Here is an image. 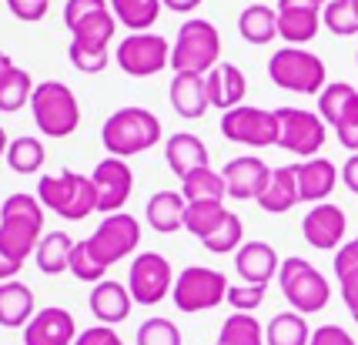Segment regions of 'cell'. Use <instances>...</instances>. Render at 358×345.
<instances>
[{
	"label": "cell",
	"instance_id": "681fc988",
	"mask_svg": "<svg viewBox=\"0 0 358 345\" xmlns=\"http://www.w3.org/2000/svg\"><path fill=\"white\" fill-rule=\"evenodd\" d=\"M338 288H342V298H345V309L352 312V318L358 322V268L345 272L338 279Z\"/></svg>",
	"mask_w": 358,
	"mask_h": 345
},
{
	"label": "cell",
	"instance_id": "d6986e66",
	"mask_svg": "<svg viewBox=\"0 0 358 345\" xmlns=\"http://www.w3.org/2000/svg\"><path fill=\"white\" fill-rule=\"evenodd\" d=\"M221 174H224V185H228V198L258 202V195L265 191L268 178H271V168L258 155H241V157H231Z\"/></svg>",
	"mask_w": 358,
	"mask_h": 345
},
{
	"label": "cell",
	"instance_id": "e0dca14e",
	"mask_svg": "<svg viewBox=\"0 0 358 345\" xmlns=\"http://www.w3.org/2000/svg\"><path fill=\"white\" fill-rule=\"evenodd\" d=\"M318 27H322V3H315V0H278V37H285L292 48L315 41Z\"/></svg>",
	"mask_w": 358,
	"mask_h": 345
},
{
	"label": "cell",
	"instance_id": "d590c367",
	"mask_svg": "<svg viewBox=\"0 0 358 345\" xmlns=\"http://www.w3.org/2000/svg\"><path fill=\"white\" fill-rule=\"evenodd\" d=\"M34 78L24 71V67H14L7 78L0 80V111L3 114H17L24 104H31L34 97Z\"/></svg>",
	"mask_w": 358,
	"mask_h": 345
},
{
	"label": "cell",
	"instance_id": "b9f144b4",
	"mask_svg": "<svg viewBox=\"0 0 358 345\" xmlns=\"http://www.w3.org/2000/svg\"><path fill=\"white\" fill-rule=\"evenodd\" d=\"M67 272H71L78 282L97 285V282H104V272H108V268L94 262L91 251H87V245H84V241H74V251H71V268H67Z\"/></svg>",
	"mask_w": 358,
	"mask_h": 345
},
{
	"label": "cell",
	"instance_id": "7a4b0ae2",
	"mask_svg": "<svg viewBox=\"0 0 358 345\" xmlns=\"http://www.w3.org/2000/svg\"><path fill=\"white\" fill-rule=\"evenodd\" d=\"M101 141L114 157L144 155L161 141V118L148 108H121L104 121Z\"/></svg>",
	"mask_w": 358,
	"mask_h": 345
},
{
	"label": "cell",
	"instance_id": "e575fe53",
	"mask_svg": "<svg viewBox=\"0 0 358 345\" xmlns=\"http://www.w3.org/2000/svg\"><path fill=\"white\" fill-rule=\"evenodd\" d=\"M228 215L224 202H215V198H201V202H187L185 208V232H191L194 238H208L215 228Z\"/></svg>",
	"mask_w": 358,
	"mask_h": 345
},
{
	"label": "cell",
	"instance_id": "603a6c76",
	"mask_svg": "<svg viewBox=\"0 0 358 345\" xmlns=\"http://www.w3.org/2000/svg\"><path fill=\"white\" fill-rule=\"evenodd\" d=\"M87 305H91V315L101 325H117V322H124L127 315H131L134 298H131V288H127L124 282L104 279V282H97L91 288Z\"/></svg>",
	"mask_w": 358,
	"mask_h": 345
},
{
	"label": "cell",
	"instance_id": "9a60e30c",
	"mask_svg": "<svg viewBox=\"0 0 358 345\" xmlns=\"http://www.w3.org/2000/svg\"><path fill=\"white\" fill-rule=\"evenodd\" d=\"M94 191H97V211L101 215H117L124 211L127 198L134 191V171L127 164V157H114L108 155L91 174Z\"/></svg>",
	"mask_w": 358,
	"mask_h": 345
},
{
	"label": "cell",
	"instance_id": "9f6ffc18",
	"mask_svg": "<svg viewBox=\"0 0 358 345\" xmlns=\"http://www.w3.org/2000/svg\"><path fill=\"white\" fill-rule=\"evenodd\" d=\"M315 3H322V7H325V3H328V0H315Z\"/></svg>",
	"mask_w": 358,
	"mask_h": 345
},
{
	"label": "cell",
	"instance_id": "5bb4252c",
	"mask_svg": "<svg viewBox=\"0 0 358 345\" xmlns=\"http://www.w3.org/2000/svg\"><path fill=\"white\" fill-rule=\"evenodd\" d=\"M174 268L164 255L157 251H141L131 262V272H127V288H131V298L138 305H157L171 295L174 288Z\"/></svg>",
	"mask_w": 358,
	"mask_h": 345
},
{
	"label": "cell",
	"instance_id": "52a82bcc",
	"mask_svg": "<svg viewBox=\"0 0 358 345\" xmlns=\"http://www.w3.org/2000/svg\"><path fill=\"white\" fill-rule=\"evenodd\" d=\"M278 288L281 295L288 298V305L301 315H312V312H322L331 298V285L328 279L318 272V268L308 262V258H281V268H278Z\"/></svg>",
	"mask_w": 358,
	"mask_h": 345
},
{
	"label": "cell",
	"instance_id": "30bf717a",
	"mask_svg": "<svg viewBox=\"0 0 358 345\" xmlns=\"http://www.w3.org/2000/svg\"><path fill=\"white\" fill-rule=\"evenodd\" d=\"M64 24L74 44L84 48H108L117 34V17L110 10V0H67Z\"/></svg>",
	"mask_w": 358,
	"mask_h": 345
},
{
	"label": "cell",
	"instance_id": "2e32d148",
	"mask_svg": "<svg viewBox=\"0 0 358 345\" xmlns=\"http://www.w3.org/2000/svg\"><path fill=\"white\" fill-rule=\"evenodd\" d=\"M345 228H348V218L338 204L322 202L312 204L308 215L301 218V235L305 241L318 251H338L345 245Z\"/></svg>",
	"mask_w": 358,
	"mask_h": 345
},
{
	"label": "cell",
	"instance_id": "60d3db41",
	"mask_svg": "<svg viewBox=\"0 0 358 345\" xmlns=\"http://www.w3.org/2000/svg\"><path fill=\"white\" fill-rule=\"evenodd\" d=\"M138 345H181V329L174 325L171 318H148V322H141L138 329Z\"/></svg>",
	"mask_w": 358,
	"mask_h": 345
},
{
	"label": "cell",
	"instance_id": "f5cc1de1",
	"mask_svg": "<svg viewBox=\"0 0 358 345\" xmlns=\"http://www.w3.org/2000/svg\"><path fill=\"white\" fill-rule=\"evenodd\" d=\"M161 3H164L168 10H174V14H194L204 0H161Z\"/></svg>",
	"mask_w": 358,
	"mask_h": 345
},
{
	"label": "cell",
	"instance_id": "7dc6e473",
	"mask_svg": "<svg viewBox=\"0 0 358 345\" xmlns=\"http://www.w3.org/2000/svg\"><path fill=\"white\" fill-rule=\"evenodd\" d=\"M74 345H124V339L114 332V325H91V329L78 332V339H74Z\"/></svg>",
	"mask_w": 358,
	"mask_h": 345
},
{
	"label": "cell",
	"instance_id": "bcb514c9",
	"mask_svg": "<svg viewBox=\"0 0 358 345\" xmlns=\"http://www.w3.org/2000/svg\"><path fill=\"white\" fill-rule=\"evenodd\" d=\"M7 7H10V14L17 20H24V24H37V20H44L47 10H50V0H7Z\"/></svg>",
	"mask_w": 358,
	"mask_h": 345
},
{
	"label": "cell",
	"instance_id": "9c48e42d",
	"mask_svg": "<svg viewBox=\"0 0 358 345\" xmlns=\"http://www.w3.org/2000/svg\"><path fill=\"white\" fill-rule=\"evenodd\" d=\"M84 245L91 251V258L97 265H117L124 262L131 251H138L141 245V221L127 211H117V215H104V221L91 232V238H84Z\"/></svg>",
	"mask_w": 358,
	"mask_h": 345
},
{
	"label": "cell",
	"instance_id": "836d02e7",
	"mask_svg": "<svg viewBox=\"0 0 358 345\" xmlns=\"http://www.w3.org/2000/svg\"><path fill=\"white\" fill-rule=\"evenodd\" d=\"M181 195H185V202H201V198L224 202L228 198V185H224V174L215 171L211 164H204L198 171H191L187 178H181Z\"/></svg>",
	"mask_w": 358,
	"mask_h": 345
},
{
	"label": "cell",
	"instance_id": "f546056e",
	"mask_svg": "<svg viewBox=\"0 0 358 345\" xmlns=\"http://www.w3.org/2000/svg\"><path fill=\"white\" fill-rule=\"evenodd\" d=\"M71 251H74V238L67 232H47L34 251V262L44 275H61L71 268Z\"/></svg>",
	"mask_w": 358,
	"mask_h": 345
},
{
	"label": "cell",
	"instance_id": "7bdbcfd3",
	"mask_svg": "<svg viewBox=\"0 0 358 345\" xmlns=\"http://www.w3.org/2000/svg\"><path fill=\"white\" fill-rule=\"evenodd\" d=\"M67 57H71V64L78 67L80 74H101L110 64L108 48H84V44H74V41L67 48Z\"/></svg>",
	"mask_w": 358,
	"mask_h": 345
},
{
	"label": "cell",
	"instance_id": "3957f363",
	"mask_svg": "<svg viewBox=\"0 0 358 345\" xmlns=\"http://www.w3.org/2000/svg\"><path fill=\"white\" fill-rule=\"evenodd\" d=\"M37 198L47 211L61 215L64 221H84L97 211V191L87 174L64 168L61 174H44L37 185Z\"/></svg>",
	"mask_w": 358,
	"mask_h": 345
},
{
	"label": "cell",
	"instance_id": "ffe728a7",
	"mask_svg": "<svg viewBox=\"0 0 358 345\" xmlns=\"http://www.w3.org/2000/svg\"><path fill=\"white\" fill-rule=\"evenodd\" d=\"M278 268L281 258L275 245H268V241H245L234 251V272L248 285H268L271 279H278Z\"/></svg>",
	"mask_w": 358,
	"mask_h": 345
},
{
	"label": "cell",
	"instance_id": "484cf974",
	"mask_svg": "<svg viewBox=\"0 0 358 345\" xmlns=\"http://www.w3.org/2000/svg\"><path fill=\"white\" fill-rule=\"evenodd\" d=\"M298 202H301V198H298L295 164L271 168V178H268L265 191L258 195V208H262V211H268V215H285V211H292Z\"/></svg>",
	"mask_w": 358,
	"mask_h": 345
},
{
	"label": "cell",
	"instance_id": "6f0895ef",
	"mask_svg": "<svg viewBox=\"0 0 358 345\" xmlns=\"http://www.w3.org/2000/svg\"><path fill=\"white\" fill-rule=\"evenodd\" d=\"M352 3H355V10H358V0H352Z\"/></svg>",
	"mask_w": 358,
	"mask_h": 345
},
{
	"label": "cell",
	"instance_id": "c3c4849f",
	"mask_svg": "<svg viewBox=\"0 0 358 345\" xmlns=\"http://www.w3.org/2000/svg\"><path fill=\"white\" fill-rule=\"evenodd\" d=\"M308 345H358L352 339V332H345L342 325H318L312 329V342Z\"/></svg>",
	"mask_w": 358,
	"mask_h": 345
},
{
	"label": "cell",
	"instance_id": "6da1fadb",
	"mask_svg": "<svg viewBox=\"0 0 358 345\" xmlns=\"http://www.w3.org/2000/svg\"><path fill=\"white\" fill-rule=\"evenodd\" d=\"M44 204L37 195H10L0 204V241L14 258L27 262L44 238Z\"/></svg>",
	"mask_w": 358,
	"mask_h": 345
},
{
	"label": "cell",
	"instance_id": "ba28073f",
	"mask_svg": "<svg viewBox=\"0 0 358 345\" xmlns=\"http://www.w3.org/2000/svg\"><path fill=\"white\" fill-rule=\"evenodd\" d=\"M228 288L231 285L224 279V272H215L208 265H191L174 279L171 298L178 305V312L198 315L208 312V309H218L221 302H228Z\"/></svg>",
	"mask_w": 358,
	"mask_h": 345
},
{
	"label": "cell",
	"instance_id": "8d00e7d4",
	"mask_svg": "<svg viewBox=\"0 0 358 345\" xmlns=\"http://www.w3.org/2000/svg\"><path fill=\"white\" fill-rule=\"evenodd\" d=\"M7 164H10V171L14 174H37L41 171V164H44V144L41 138H14L10 148H7Z\"/></svg>",
	"mask_w": 358,
	"mask_h": 345
},
{
	"label": "cell",
	"instance_id": "ac0fdd59",
	"mask_svg": "<svg viewBox=\"0 0 358 345\" xmlns=\"http://www.w3.org/2000/svg\"><path fill=\"white\" fill-rule=\"evenodd\" d=\"M74 339H78V322L61 305L37 309V315L24 329V345H74Z\"/></svg>",
	"mask_w": 358,
	"mask_h": 345
},
{
	"label": "cell",
	"instance_id": "277c9868",
	"mask_svg": "<svg viewBox=\"0 0 358 345\" xmlns=\"http://www.w3.org/2000/svg\"><path fill=\"white\" fill-rule=\"evenodd\" d=\"M221 64V34L211 20L191 17L178 27L171 44V67L174 74H208Z\"/></svg>",
	"mask_w": 358,
	"mask_h": 345
},
{
	"label": "cell",
	"instance_id": "d4e9b609",
	"mask_svg": "<svg viewBox=\"0 0 358 345\" xmlns=\"http://www.w3.org/2000/svg\"><path fill=\"white\" fill-rule=\"evenodd\" d=\"M34 315H37V298H34L31 285L17 282V279L0 282V325L3 329H27Z\"/></svg>",
	"mask_w": 358,
	"mask_h": 345
},
{
	"label": "cell",
	"instance_id": "5b68a950",
	"mask_svg": "<svg viewBox=\"0 0 358 345\" xmlns=\"http://www.w3.org/2000/svg\"><path fill=\"white\" fill-rule=\"evenodd\" d=\"M34 125L44 138H71L80 125V104L78 94L61 84V80H44L34 87L31 97Z\"/></svg>",
	"mask_w": 358,
	"mask_h": 345
},
{
	"label": "cell",
	"instance_id": "4dcf8cb0",
	"mask_svg": "<svg viewBox=\"0 0 358 345\" xmlns=\"http://www.w3.org/2000/svg\"><path fill=\"white\" fill-rule=\"evenodd\" d=\"M312 342V325L301 312H278L265 325V345H308Z\"/></svg>",
	"mask_w": 358,
	"mask_h": 345
},
{
	"label": "cell",
	"instance_id": "44dd1931",
	"mask_svg": "<svg viewBox=\"0 0 358 345\" xmlns=\"http://www.w3.org/2000/svg\"><path fill=\"white\" fill-rule=\"evenodd\" d=\"M295 174H298V198L308 204L328 202V195L342 181L335 161H328V157H305L301 164H295Z\"/></svg>",
	"mask_w": 358,
	"mask_h": 345
},
{
	"label": "cell",
	"instance_id": "4fadbf2b",
	"mask_svg": "<svg viewBox=\"0 0 358 345\" xmlns=\"http://www.w3.org/2000/svg\"><path fill=\"white\" fill-rule=\"evenodd\" d=\"M221 134L234 144L271 148V144H278V114L255 108V104H238L221 114Z\"/></svg>",
	"mask_w": 358,
	"mask_h": 345
},
{
	"label": "cell",
	"instance_id": "f1b7e54d",
	"mask_svg": "<svg viewBox=\"0 0 358 345\" xmlns=\"http://www.w3.org/2000/svg\"><path fill=\"white\" fill-rule=\"evenodd\" d=\"M238 34L241 41H248L255 48H265L278 37V7H268V3H248L241 14H238Z\"/></svg>",
	"mask_w": 358,
	"mask_h": 345
},
{
	"label": "cell",
	"instance_id": "db71d44e",
	"mask_svg": "<svg viewBox=\"0 0 358 345\" xmlns=\"http://www.w3.org/2000/svg\"><path fill=\"white\" fill-rule=\"evenodd\" d=\"M10 71H14V61H10V54H7V50H0V80L7 78Z\"/></svg>",
	"mask_w": 358,
	"mask_h": 345
},
{
	"label": "cell",
	"instance_id": "cb8c5ba5",
	"mask_svg": "<svg viewBox=\"0 0 358 345\" xmlns=\"http://www.w3.org/2000/svg\"><path fill=\"white\" fill-rule=\"evenodd\" d=\"M168 97H171V108L178 111V118H187V121L204 118V111L211 108L204 74H174Z\"/></svg>",
	"mask_w": 358,
	"mask_h": 345
},
{
	"label": "cell",
	"instance_id": "7402d4cb",
	"mask_svg": "<svg viewBox=\"0 0 358 345\" xmlns=\"http://www.w3.org/2000/svg\"><path fill=\"white\" fill-rule=\"evenodd\" d=\"M208 101L215 111H231L238 104H245V94H248V78L241 74V67L221 61L218 67H211L208 74Z\"/></svg>",
	"mask_w": 358,
	"mask_h": 345
},
{
	"label": "cell",
	"instance_id": "1f68e13d",
	"mask_svg": "<svg viewBox=\"0 0 358 345\" xmlns=\"http://www.w3.org/2000/svg\"><path fill=\"white\" fill-rule=\"evenodd\" d=\"M161 0H110V10L117 17V24L134 34L151 31L161 17Z\"/></svg>",
	"mask_w": 358,
	"mask_h": 345
},
{
	"label": "cell",
	"instance_id": "816d5d0a",
	"mask_svg": "<svg viewBox=\"0 0 358 345\" xmlns=\"http://www.w3.org/2000/svg\"><path fill=\"white\" fill-rule=\"evenodd\" d=\"M342 181H345V188L352 191V195H358V155H352L348 161L342 164Z\"/></svg>",
	"mask_w": 358,
	"mask_h": 345
},
{
	"label": "cell",
	"instance_id": "7c38bea8",
	"mask_svg": "<svg viewBox=\"0 0 358 345\" xmlns=\"http://www.w3.org/2000/svg\"><path fill=\"white\" fill-rule=\"evenodd\" d=\"M275 114H278V148L298 157H318L328 138V125L322 121V114L301 108H278Z\"/></svg>",
	"mask_w": 358,
	"mask_h": 345
},
{
	"label": "cell",
	"instance_id": "d6a6232c",
	"mask_svg": "<svg viewBox=\"0 0 358 345\" xmlns=\"http://www.w3.org/2000/svg\"><path fill=\"white\" fill-rule=\"evenodd\" d=\"M218 345H265V325L251 312H231L221 322Z\"/></svg>",
	"mask_w": 358,
	"mask_h": 345
},
{
	"label": "cell",
	"instance_id": "680465c9",
	"mask_svg": "<svg viewBox=\"0 0 358 345\" xmlns=\"http://www.w3.org/2000/svg\"><path fill=\"white\" fill-rule=\"evenodd\" d=\"M355 57H358V54H355Z\"/></svg>",
	"mask_w": 358,
	"mask_h": 345
},
{
	"label": "cell",
	"instance_id": "f35d334b",
	"mask_svg": "<svg viewBox=\"0 0 358 345\" xmlns=\"http://www.w3.org/2000/svg\"><path fill=\"white\" fill-rule=\"evenodd\" d=\"M241 238H245V225H241V218H238L234 211H228V215H224V221H221L211 235L204 238L201 245L208 251H215V255H228V251L241 248Z\"/></svg>",
	"mask_w": 358,
	"mask_h": 345
},
{
	"label": "cell",
	"instance_id": "ab89813d",
	"mask_svg": "<svg viewBox=\"0 0 358 345\" xmlns=\"http://www.w3.org/2000/svg\"><path fill=\"white\" fill-rule=\"evenodd\" d=\"M322 24L338 37H352L358 34V10L352 0H328L322 7Z\"/></svg>",
	"mask_w": 358,
	"mask_h": 345
},
{
	"label": "cell",
	"instance_id": "8fae6325",
	"mask_svg": "<svg viewBox=\"0 0 358 345\" xmlns=\"http://www.w3.org/2000/svg\"><path fill=\"white\" fill-rule=\"evenodd\" d=\"M114 61L127 78H155L171 67V41L161 34H127L114 50Z\"/></svg>",
	"mask_w": 358,
	"mask_h": 345
},
{
	"label": "cell",
	"instance_id": "4316f807",
	"mask_svg": "<svg viewBox=\"0 0 358 345\" xmlns=\"http://www.w3.org/2000/svg\"><path fill=\"white\" fill-rule=\"evenodd\" d=\"M185 195L181 191H157L148 198V208H144V218L155 228L157 235H174L185 228Z\"/></svg>",
	"mask_w": 358,
	"mask_h": 345
},
{
	"label": "cell",
	"instance_id": "83f0119b",
	"mask_svg": "<svg viewBox=\"0 0 358 345\" xmlns=\"http://www.w3.org/2000/svg\"><path fill=\"white\" fill-rule=\"evenodd\" d=\"M164 157L171 164V171L178 178H187L191 171H198L208 164V148L198 134H187V131H178L164 141Z\"/></svg>",
	"mask_w": 358,
	"mask_h": 345
},
{
	"label": "cell",
	"instance_id": "f6af8a7d",
	"mask_svg": "<svg viewBox=\"0 0 358 345\" xmlns=\"http://www.w3.org/2000/svg\"><path fill=\"white\" fill-rule=\"evenodd\" d=\"M331 127H335V138H338V144H342L345 151L358 155V97L352 101V108L345 111Z\"/></svg>",
	"mask_w": 358,
	"mask_h": 345
},
{
	"label": "cell",
	"instance_id": "f907efd6",
	"mask_svg": "<svg viewBox=\"0 0 358 345\" xmlns=\"http://www.w3.org/2000/svg\"><path fill=\"white\" fill-rule=\"evenodd\" d=\"M24 268V262L20 258H14L10 251L3 248V241H0V282H10V279H17V272Z\"/></svg>",
	"mask_w": 358,
	"mask_h": 345
},
{
	"label": "cell",
	"instance_id": "74e56055",
	"mask_svg": "<svg viewBox=\"0 0 358 345\" xmlns=\"http://www.w3.org/2000/svg\"><path fill=\"white\" fill-rule=\"evenodd\" d=\"M355 97H358V91L352 87V84H345V80L325 84V91L318 94V114H322V121L331 127L345 111L352 108V101H355Z\"/></svg>",
	"mask_w": 358,
	"mask_h": 345
},
{
	"label": "cell",
	"instance_id": "8992f818",
	"mask_svg": "<svg viewBox=\"0 0 358 345\" xmlns=\"http://www.w3.org/2000/svg\"><path fill=\"white\" fill-rule=\"evenodd\" d=\"M268 78L271 84H278L281 91H295V94H322L328 84L325 61L305 48H281L271 54L268 61Z\"/></svg>",
	"mask_w": 358,
	"mask_h": 345
},
{
	"label": "cell",
	"instance_id": "ee69618b",
	"mask_svg": "<svg viewBox=\"0 0 358 345\" xmlns=\"http://www.w3.org/2000/svg\"><path fill=\"white\" fill-rule=\"evenodd\" d=\"M265 292H268V285H248V282L231 285L228 288V305H231L234 312H255L265 302Z\"/></svg>",
	"mask_w": 358,
	"mask_h": 345
},
{
	"label": "cell",
	"instance_id": "11a10c76",
	"mask_svg": "<svg viewBox=\"0 0 358 345\" xmlns=\"http://www.w3.org/2000/svg\"><path fill=\"white\" fill-rule=\"evenodd\" d=\"M7 148H10V141H7V131L0 127V157L7 155Z\"/></svg>",
	"mask_w": 358,
	"mask_h": 345
}]
</instances>
